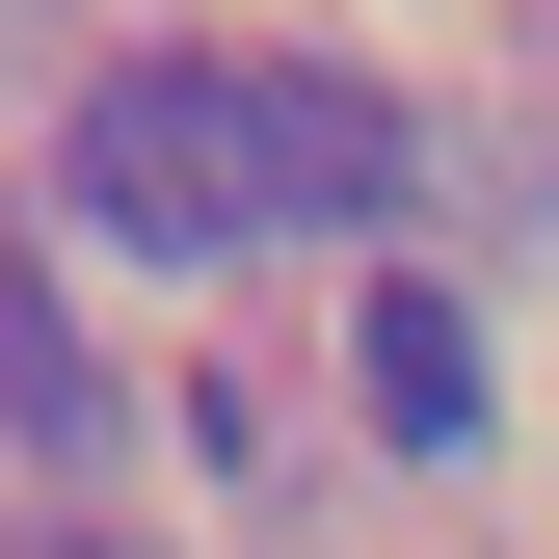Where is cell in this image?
<instances>
[{"mask_svg": "<svg viewBox=\"0 0 559 559\" xmlns=\"http://www.w3.org/2000/svg\"><path fill=\"white\" fill-rule=\"evenodd\" d=\"M81 214L107 240H373L400 214V107L320 81V53H133V81H81Z\"/></svg>", "mask_w": 559, "mask_h": 559, "instance_id": "cell-1", "label": "cell"}, {"mask_svg": "<svg viewBox=\"0 0 559 559\" xmlns=\"http://www.w3.org/2000/svg\"><path fill=\"white\" fill-rule=\"evenodd\" d=\"M346 400H373L400 453H453V427H479V320H453V294H373V346H346Z\"/></svg>", "mask_w": 559, "mask_h": 559, "instance_id": "cell-2", "label": "cell"}, {"mask_svg": "<svg viewBox=\"0 0 559 559\" xmlns=\"http://www.w3.org/2000/svg\"><path fill=\"white\" fill-rule=\"evenodd\" d=\"M0 400H27V453H81V427H107V373H81V320H53V294L0 320Z\"/></svg>", "mask_w": 559, "mask_h": 559, "instance_id": "cell-3", "label": "cell"}, {"mask_svg": "<svg viewBox=\"0 0 559 559\" xmlns=\"http://www.w3.org/2000/svg\"><path fill=\"white\" fill-rule=\"evenodd\" d=\"M53 559H133V533H53Z\"/></svg>", "mask_w": 559, "mask_h": 559, "instance_id": "cell-4", "label": "cell"}]
</instances>
